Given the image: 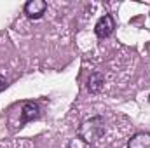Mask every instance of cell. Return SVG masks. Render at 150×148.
Returning a JSON list of instances; mask_svg holds the SVG:
<instances>
[{
  "instance_id": "6da1fadb",
  "label": "cell",
  "mask_w": 150,
  "mask_h": 148,
  "mask_svg": "<svg viewBox=\"0 0 150 148\" xmlns=\"http://www.w3.org/2000/svg\"><path fill=\"white\" fill-rule=\"evenodd\" d=\"M113 28H115V21H113V18L110 14H105L103 18H100V21L96 23V26H94V32H96V35L100 38H107L110 37L113 33Z\"/></svg>"
},
{
  "instance_id": "7a4b0ae2",
  "label": "cell",
  "mask_w": 150,
  "mask_h": 148,
  "mask_svg": "<svg viewBox=\"0 0 150 148\" xmlns=\"http://www.w3.org/2000/svg\"><path fill=\"white\" fill-rule=\"evenodd\" d=\"M47 11V2L44 0H30L25 4V14L30 18V19H38L45 14Z\"/></svg>"
},
{
  "instance_id": "3957f363",
  "label": "cell",
  "mask_w": 150,
  "mask_h": 148,
  "mask_svg": "<svg viewBox=\"0 0 150 148\" xmlns=\"http://www.w3.org/2000/svg\"><path fill=\"white\" fill-rule=\"evenodd\" d=\"M38 117V105L33 101H25L21 105V113H19V127L25 125L26 122L33 120Z\"/></svg>"
},
{
  "instance_id": "277c9868",
  "label": "cell",
  "mask_w": 150,
  "mask_h": 148,
  "mask_svg": "<svg viewBox=\"0 0 150 148\" xmlns=\"http://www.w3.org/2000/svg\"><path fill=\"white\" fill-rule=\"evenodd\" d=\"M127 148H150V132H136L129 140Z\"/></svg>"
},
{
  "instance_id": "5b68a950",
  "label": "cell",
  "mask_w": 150,
  "mask_h": 148,
  "mask_svg": "<svg viewBox=\"0 0 150 148\" xmlns=\"http://www.w3.org/2000/svg\"><path fill=\"white\" fill-rule=\"evenodd\" d=\"M101 84H103V77L100 73H93L89 77V84H87V89L91 91V92H98L100 91V87H101Z\"/></svg>"
},
{
  "instance_id": "8992f818",
  "label": "cell",
  "mask_w": 150,
  "mask_h": 148,
  "mask_svg": "<svg viewBox=\"0 0 150 148\" xmlns=\"http://www.w3.org/2000/svg\"><path fill=\"white\" fill-rule=\"evenodd\" d=\"M5 87H7V80H5V77H2V75H0V92H2Z\"/></svg>"
}]
</instances>
